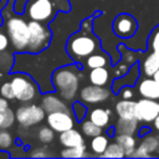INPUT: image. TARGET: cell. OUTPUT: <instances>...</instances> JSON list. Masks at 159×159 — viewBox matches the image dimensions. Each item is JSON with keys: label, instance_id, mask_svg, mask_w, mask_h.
I'll return each instance as SVG.
<instances>
[{"label": "cell", "instance_id": "83f0119b", "mask_svg": "<svg viewBox=\"0 0 159 159\" xmlns=\"http://www.w3.org/2000/svg\"><path fill=\"white\" fill-rule=\"evenodd\" d=\"M14 145V135L7 129L0 128V150H9Z\"/></svg>", "mask_w": 159, "mask_h": 159}, {"label": "cell", "instance_id": "6da1fadb", "mask_svg": "<svg viewBox=\"0 0 159 159\" xmlns=\"http://www.w3.org/2000/svg\"><path fill=\"white\" fill-rule=\"evenodd\" d=\"M81 71L75 65H66L53 71L51 82L57 94L65 101H73L78 94Z\"/></svg>", "mask_w": 159, "mask_h": 159}, {"label": "cell", "instance_id": "7a4b0ae2", "mask_svg": "<svg viewBox=\"0 0 159 159\" xmlns=\"http://www.w3.org/2000/svg\"><path fill=\"white\" fill-rule=\"evenodd\" d=\"M68 10L70 4L67 0H27L25 5L27 19L45 24L52 21L58 11Z\"/></svg>", "mask_w": 159, "mask_h": 159}, {"label": "cell", "instance_id": "d6986e66", "mask_svg": "<svg viewBox=\"0 0 159 159\" xmlns=\"http://www.w3.org/2000/svg\"><path fill=\"white\" fill-rule=\"evenodd\" d=\"M88 119L94 124L104 128L111 122V112L106 108H94L88 113Z\"/></svg>", "mask_w": 159, "mask_h": 159}, {"label": "cell", "instance_id": "44dd1931", "mask_svg": "<svg viewBox=\"0 0 159 159\" xmlns=\"http://www.w3.org/2000/svg\"><path fill=\"white\" fill-rule=\"evenodd\" d=\"M88 80L92 84L96 86H106L108 84V80H109V72L106 67H97V68H92L89 75H88Z\"/></svg>", "mask_w": 159, "mask_h": 159}, {"label": "cell", "instance_id": "f35d334b", "mask_svg": "<svg viewBox=\"0 0 159 159\" xmlns=\"http://www.w3.org/2000/svg\"><path fill=\"white\" fill-rule=\"evenodd\" d=\"M2 119H4V114H2V112H0V128L2 125Z\"/></svg>", "mask_w": 159, "mask_h": 159}, {"label": "cell", "instance_id": "484cf974", "mask_svg": "<svg viewBox=\"0 0 159 159\" xmlns=\"http://www.w3.org/2000/svg\"><path fill=\"white\" fill-rule=\"evenodd\" d=\"M55 130L52 129V128H50L48 125L47 127H41V128H39V130H37V139L42 143V144H50V143H52L53 142V139H55Z\"/></svg>", "mask_w": 159, "mask_h": 159}, {"label": "cell", "instance_id": "3957f363", "mask_svg": "<svg viewBox=\"0 0 159 159\" xmlns=\"http://www.w3.org/2000/svg\"><path fill=\"white\" fill-rule=\"evenodd\" d=\"M99 50V41L89 30H81L67 40L66 51L70 57L77 62L86 60L89 55Z\"/></svg>", "mask_w": 159, "mask_h": 159}, {"label": "cell", "instance_id": "d4e9b609", "mask_svg": "<svg viewBox=\"0 0 159 159\" xmlns=\"http://www.w3.org/2000/svg\"><path fill=\"white\" fill-rule=\"evenodd\" d=\"M81 130L84 135L89 137V138H93L98 134H102V127L94 124L92 120L89 119H86L82 122V125H81Z\"/></svg>", "mask_w": 159, "mask_h": 159}, {"label": "cell", "instance_id": "5bb4252c", "mask_svg": "<svg viewBox=\"0 0 159 159\" xmlns=\"http://www.w3.org/2000/svg\"><path fill=\"white\" fill-rule=\"evenodd\" d=\"M41 107L45 109L46 114L51 112H57V111H70L65 99L61 98L58 94H53V93H47L42 96Z\"/></svg>", "mask_w": 159, "mask_h": 159}, {"label": "cell", "instance_id": "ac0fdd59", "mask_svg": "<svg viewBox=\"0 0 159 159\" xmlns=\"http://www.w3.org/2000/svg\"><path fill=\"white\" fill-rule=\"evenodd\" d=\"M138 119H125V118H119L116 122L114 130L117 134H132L134 135L138 130Z\"/></svg>", "mask_w": 159, "mask_h": 159}, {"label": "cell", "instance_id": "e575fe53", "mask_svg": "<svg viewBox=\"0 0 159 159\" xmlns=\"http://www.w3.org/2000/svg\"><path fill=\"white\" fill-rule=\"evenodd\" d=\"M122 97H123V99H132L133 98V96H134V93H133V89L132 88H129V86H125V88L122 91Z\"/></svg>", "mask_w": 159, "mask_h": 159}, {"label": "cell", "instance_id": "603a6c76", "mask_svg": "<svg viewBox=\"0 0 159 159\" xmlns=\"http://www.w3.org/2000/svg\"><path fill=\"white\" fill-rule=\"evenodd\" d=\"M108 144H109L108 137H107V135H103V134H98V135H96V137H93V138L91 139L89 147H91V150H92L96 155L101 157V155L104 153V150L107 149Z\"/></svg>", "mask_w": 159, "mask_h": 159}, {"label": "cell", "instance_id": "277c9868", "mask_svg": "<svg viewBox=\"0 0 159 159\" xmlns=\"http://www.w3.org/2000/svg\"><path fill=\"white\" fill-rule=\"evenodd\" d=\"M5 31L15 52H26L29 45V21L22 16L11 15L5 19Z\"/></svg>", "mask_w": 159, "mask_h": 159}, {"label": "cell", "instance_id": "30bf717a", "mask_svg": "<svg viewBox=\"0 0 159 159\" xmlns=\"http://www.w3.org/2000/svg\"><path fill=\"white\" fill-rule=\"evenodd\" d=\"M133 158H152L159 157V132L158 134H150L143 137L140 144L132 154Z\"/></svg>", "mask_w": 159, "mask_h": 159}, {"label": "cell", "instance_id": "7c38bea8", "mask_svg": "<svg viewBox=\"0 0 159 159\" xmlns=\"http://www.w3.org/2000/svg\"><path fill=\"white\" fill-rule=\"evenodd\" d=\"M159 114V102L157 99L142 98L137 101V119L144 123H152Z\"/></svg>", "mask_w": 159, "mask_h": 159}, {"label": "cell", "instance_id": "d6a6232c", "mask_svg": "<svg viewBox=\"0 0 159 159\" xmlns=\"http://www.w3.org/2000/svg\"><path fill=\"white\" fill-rule=\"evenodd\" d=\"M29 155L32 157V158H46V157H50L51 153L47 152V148L40 147V148H34V149L29 153Z\"/></svg>", "mask_w": 159, "mask_h": 159}, {"label": "cell", "instance_id": "4316f807", "mask_svg": "<svg viewBox=\"0 0 159 159\" xmlns=\"http://www.w3.org/2000/svg\"><path fill=\"white\" fill-rule=\"evenodd\" d=\"M101 157H104V158H123L125 155H124L123 148L117 142H114V143H109L108 144L107 149L104 150V153Z\"/></svg>", "mask_w": 159, "mask_h": 159}, {"label": "cell", "instance_id": "9c48e42d", "mask_svg": "<svg viewBox=\"0 0 159 159\" xmlns=\"http://www.w3.org/2000/svg\"><path fill=\"white\" fill-rule=\"evenodd\" d=\"M76 117L71 111H57L47 113L46 122L50 128H52L56 133H62L67 129H71L75 127Z\"/></svg>", "mask_w": 159, "mask_h": 159}, {"label": "cell", "instance_id": "f1b7e54d", "mask_svg": "<svg viewBox=\"0 0 159 159\" xmlns=\"http://www.w3.org/2000/svg\"><path fill=\"white\" fill-rule=\"evenodd\" d=\"M14 57L11 53H9L6 50L0 52V71L6 72L14 66Z\"/></svg>", "mask_w": 159, "mask_h": 159}, {"label": "cell", "instance_id": "7402d4cb", "mask_svg": "<svg viewBox=\"0 0 159 159\" xmlns=\"http://www.w3.org/2000/svg\"><path fill=\"white\" fill-rule=\"evenodd\" d=\"M109 63V57L102 52V51H96L92 55H89L86 58V66L88 68H97V67H106Z\"/></svg>", "mask_w": 159, "mask_h": 159}, {"label": "cell", "instance_id": "52a82bcc", "mask_svg": "<svg viewBox=\"0 0 159 159\" xmlns=\"http://www.w3.org/2000/svg\"><path fill=\"white\" fill-rule=\"evenodd\" d=\"M15 118L22 128H30L40 124L43 119H46V112L41 106L30 102L20 106L16 109Z\"/></svg>", "mask_w": 159, "mask_h": 159}, {"label": "cell", "instance_id": "4dcf8cb0", "mask_svg": "<svg viewBox=\"0 0 159 159\" xmlns=\"http://www.w3.org/2000/svg\"><path fill=\"white\" fill-rule=\"evenodd\" d=\"M2 114H4V119H2V125H1V128H4V129L11 128V127L14 125L15 120H16L15 113H14L12 109H10V107H9V108H6V109L2 112Z\"/></svg>", "mask_w": 159, "mask_h": 159}, {"label": "cell", "instance_id": "836d02e7", "mask_svg": "<svg viewBox=\"0 0 159 159\" xmlns=\"http://www.w3.org/2000/svg\"><path fill=\"white\" fill-rule=\"evenodd\" d=\"M9 45H10V40H9V36H7L6 31L0 29V52L7 50Z\"/></svg>", "mask_w": 159, "mask_h": 159}, {"label": "cell", "instance_id": "1f68e13d", "mask_svg": "<svg viewBox=\"0 0 159 159\" xmlns=\"http://www.w3.org/2000/svg\"><path fill=\"white\" fill-rule=\"evenodd\" d=\"M73 113H75V117H76L77 120H82V119L84 118L87 111H86V107H84L82 103L76 102V103L73 104Z\"/></svg>", "mask_w": 159, "mask_h": 159}, {"label": "cell", "instance_id": "8fae6325", "mask_svg": "<svg viewBox=\"0 0 159 159\" xmlns=\"http://www.w3.org/2000/svg\"><path fill=\"white\" fill-rule=\"evenodd\" d=\"M111 96V92L108 88L103 86H86L80 91V101L84 102L87 104H97L106 102Z\"/></svg>", "mask_w": 159, "mask_h": 159}, {"label": "cell", "instance_id": "f546056e", "mask_svg": "<svg viewBox=\"0 0 159 159\" xmlns=\"http://www.w3.org/2000/svg\"><path fill=\"white\" fill-rule=\"evenodd\" d=\"M0 96H2L4 98H6L9 101L15 99L14 89H12V86H11L10 81H4V82L0 83Z\"/></svg>", "mask_w": 159, "mask_h": 159}, {"label": "cell", "instance_id": "4fadbf2b", "mask_svg": "<svg viewBox=\"0 0 159 159\" xmlns=\"http://www.w3.org/2000/svg\"><path fill=\"white\" fill-rule=\"evenodd\" d=\"M113 30L117 36L122 39H128L134 35L137 30V21L127 14H122L116 17L113 22Z\"/></svg>", "mask_w": 159, "mask_h": 159}, {"label": "cell", "instance_id": "8992f818", "mask_svg": "<svg viewBox=\"0 0 159 159\" xmlns=\"http://www.w3.org/2000/svg\"><path fill=\"white\" fill-rule=\"evenodd\" d=\"M10 82L14 89L15 99L22 103H30L39 97L40 91L36 82L26 73H15L10 77Z\"/></svg>", "mask_w": 159, "mask_h": 159}, {"label": "cell", "instance_id": "9a60e30c", "mask_svg": "<svg viewBox=\"0 0 159 159\" xmlns=\"http://www.w3.org/2000/svg\"><path fill=\"white\" fill-rule=\"evenodd\" d=\"M138 93L143 98L159 99V83L154 78H143L138 84Z\"/></svg>", "mask_w": 159, "mask_h": 159}, {"label": "cell", "instance_id": "ba28073f", "mask_svg": "<svg viewBox=\"0 0 159 159\" xmlns=\"http://www.w3.org/2000/svg\"><path fill=\"white\" fill-rule=\"evenodd\" d=\"M149 47L152 52L144 58L142 63V70L147 77L153 76V73L159 68V26L152 32L149 37Z\"/></svg>", "mask_w": 159, "mask_h": 159}, {"label": "cell", "instance_id": "74e56055", "mask_svg": "<svg viewBox=\"0 0 159 159\" xmlns=\"http://www.w3.org/2000/svg\"><path fill=\"white\" fill-rule=\"evenodd\" d=\"M152 77L155 80V82H157V83H159V68L153 73V76H152Z\"/></svg>", "mask_w": 159, "mask_h": 159}, {"label": "cell", "instance_id": "cb8c5ba5", "mask_svg": "<svg viewBox=\"0 0 159 159\" xmlns=\"http://www.w3.org/2000/svg\"><path fill=\"white\" fill-rule=\"evenodd\" d=\"M61 157L63 158H83V157H88L86 145H78V147H70V148H65L61 150L60 153Z\"/></svg>", "mask_w": 159, "mask_h": 159}, {"label": "cell", "instance_id": "5b68a950", "mask_svg": "<svg viewBox=\"0 0 159 159\" xmlns=\"http://www.w3.org/2000/svg\"><path fill=\"white\" fill-rule=\"evenodd\" d=\"M29 45L26 52L36 55L42 52L50 46L51 42V30L45 22L29 20Z\"/></svg>", "mask_w": 159, "mask_h": 159}, {"label": "cell", "instance_id": "8d00e7d4", "mask_svg": "<svg viewBox=\"0 0 159 159\" xmlns=\"http://www.w3.org/2000/svg\"><path fill=\"white\" fill-rule=\"evenodd\" d=\"M153 127H154V129L157 130V132H159V114L155 117V119L153 120Z\"/></svg>", "mask_w": 159, "mask_h": 159}, {"label": "cell", "instance_id": "2e32d148", "mask_svg": "<svg viewBox=\"0 0 159 159\" xmlns=\"http://www.w3.org/2000/svg\"><path fill=\"white\" fill-rule=\"evenodd\" d=\"M116 113L119 118L137 119V102L132 99H122L116 103Z\"/></svg>", "mask_w": 159, "mask_h": 159}, {"label": "cell", "instance_id": "e0dca14e", "mask_svg": "<svg viewBox=\"0 0 159 159\" xmlns=\"http://www.w3.org/2000/svg\"><path fill=\"white\" fill-rule=\"evenodd\" d=\"M60 143L65 147V148H70V147H78L84 144V138L82 135V133H80L77 129H67L62 133H60V138H58Z\"/></svg>", "mask_w": 159, "mask_h": 159}, {"label": "cell", "instance_id": "d590c367", "mask_svg": "<svg viewBox=\"0 0 159 159\" xmlns=\"http://www.w3.org/2000/svg\"><path fill=\"white\" fill-rule=\"evenodd\" d=\"M10 107V103H9V99L4 98L2 96H0V112H4L6 108Z\"/></svg>", "mask_w": 159, "mask_h": 159}, {"label": "cell", "instance_id": "ffe728a7", "mask_svg": "<svg viewBox=\"0 0 159 159\" xmlns=\"http://www.w3.org/2000/svg\"><path fill=\"white\" fill-rule=\"evenodd\" d=\"M116 142L123 148L125 157H132L137 148V140L132 134H116Z\"/></svg>", "mask_w": 159, "mask_h": 159}]
</instances>
